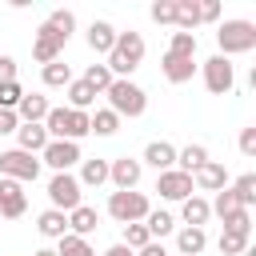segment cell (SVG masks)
Wrapping results in <instances>:
<instances>
[{
  "instance_id": "1",
  "label": "cell",
  "mask_w": 256,
  "mask_h": 256,
  "mask_svg": "<svg viewBox=\"0 0 256 256\" xmlns=\"http://www.w3.org/2000/svg\"><path fill=\"white\" fill-rule=\"evenodd\" d=\"M144 60V36L140 32H116V44L108 52V72L112 80H128Z\"/></svg>"
},
{
  "instance_id": "2",
  "label": "cell",
  "mask_w": 256,
  "mask_h": 256,
  "mask_svg": "<svg viewBox=\"0 0 256 256\" xmlns=\"http://www.w3.org/2000/svg\"><path fill=\"white\" fill-rule=\"evenodd\" d=\"M216 44H220V56H236V52H252L256 48V24L252 20H224L216 28Z\"/></svg>"
},
{
  "instance_id": "3",
  "label": "cell",
  "mask_w": 256,
  "mask_h": 256,
  "mask_svg": "<svg viewBox=\"0 0 256 256\" xmlns=\"http://www.w3.org/2000/svg\"><path fill=\"white\" fill-rule=\"evenodd\" d=\"M104 96H108V108L116 116H144V108H148V92L132 80H112Z\"/></svg>"
},
{
  "instance_id": "4",
  "label": "cell",
  "mask_w": 256,
  "mask_h": 256,
  "mask_svg": "<svg viewBox=\"0 0 256 256\" xmlns=\"http://www.w3.org/2000/svg\"><path fill=\"white\" fill-rule=\"evenodd\" d=\"M152 208H148V196L144 192H112L108 196V216L112 220H120V224H140L144 216H148Z\"/></svg>"
},
{
  "instance_id": "5",
  "label": "cell",
  "mask_w": 256,
  "mask_h": 256,
  "mask_svg": "<svg viewBox=\"0 0 256 256\" xmlns=\"http://www.w3.org/2000/svg\"><path fill=\"white\" fill-rule=\"evenodd\" d=\"M48 200H52L56 212H72V208H80V204H84L80 180H76L72 172H56V176L48 180Z\"/></svg>"
},
{
  "instance_id": "6",
  "label": "cell",
  "mask_w": 256,
  "mask_h": 256,
  "mask_svg": "<svg viewBox=\"0 0 256 256\" xmlns=\"http://www.w3.org/2000/svg\"><path fill=\"white\" fill-rule=\"evenodd\" d=\"M0 172L8 180H16V184H32L40 176V160L20 152V148H8V152H0Z\"/></svg>"
},
{
  "instance_id": "7",
  "label": "cell",
  "mask_w": 256,
  "mask_h": 256,
  "mask_svg": "<svg viewBox=\"0 0 256 256\" xmlns=\"http://www.w3.org/2000/svg\"><path fill=\"white\" fill-rule=\"evenodd\" d=\"M204 84H208V92H212V96H228V92H232V84H236L232 60H224L220 52H216V56H208V60H204Z\"/></svg>"
},
{
  "instance_id": "8",
  "label": "cell",
  "mask_w": 256,
  "mask_h": 256,
  "mask_svg": "<svg viewBox=\"0 0 256 256\" xmlns=\"http://www.w3.org/2000/svg\"><path fill=\"white\" fill-rule=\"evenodd\" d=\"M84 156H80V144H72V140H48L44 144V152H40V164H48V168H56V172H68L72 164H80Z\"/></svg>"
},
{
  "instance_id": "9",
  "label": "cell",
  "mask_w": 256,
  "mask_h": 256,
  "mask_svg": "<svg viewBox=\"0 0 256 256\" xmlns=\"http://www.w3.org/2000/svg\"><path fill=\"white\" fill-rule=\"evenodd\" d=\"M28 212V192H24V184H16V180H0V220H16V216H24Z\"/></svg>"
},
{
  "instance_id": "10",
  "label": "cell",
  "mask_w": 256,
  "mask_h": 256,
  "mask_svg": "<svg viewBox=\"0 0 256 256\" xmlns=\"http://www.w3.org/2000/svg\"><path fill=\"white\" fill-rule=\"evenodd\" d=\"M140 172H144V164H140V160H132V156L108 160V180L116 184V192H132V188L140 184Z\"/></svg>"
},
{
  "instance_id": "11",
  "label": "cell",
  "mask_w": 256,
  "mask_h": 256,
  "mask_svg": "<svg viewBox=\"0 0 256 256\" xmlns=\"http://www.w3.org/2000/svg\"><path fill=\"white\" fill-rule=\"evenodd\" d=\"M156 192L164 196V200H188V196H196L192 192V176L188 172H180V168H168V172H160V180H156Z\"/></svg>"
},
{
  "instance_id": "12",
  "label": "cell",
  "mask_w": 256,
  "mask_h": 256,
  "mask_svg": "<svg viewBox=\"0 0 256 256\" xmlns=\"http://www.w3.org/2000/svg\"><path fill=\"white\" fill-rule=\"evenodd\" d=\"M64 36H56L48 24H40V32H36V40H32V56L40 60V64H52V60H60V52H64Z\"/></svg>"
},
{
  "instance_id": "13",
  "label": "cell",
  "mask_w": 256,
  "mask_h": 256,
  "mask_svg": "<svg viewBox=\"0 0 256 256\" xmlns=\"http://www.w3.org/2000/svg\"><path fill=\"white\" fill-rule=\"evenodd\" d=\"M192 188H204V192H220V188H228V168H224L220 160L200 164V168L192 172Z\"/></svg>"
},
{
  "instance_id": "14",
  "label": "cell",
  "mask_w": 256,
  "mask_h": 256,
  "mask_svg": "<svg viewBox=\"0 0 256 256\" xmlns=\"http://www.w3.org/2000/svg\"><path fill=\"white\" fill-rule=\"evenodd\" d=\"M48 108H52L48 96H40V92H24L20 104H16V120H20V124H44Z\"/></svg>"
},
{
  "instance_id": "15",
  "label": "cell",
  "mask_w": 256,
  "mask_h": 256,
  "mask_svg": "<svg viewBox=\"0 0 256 256\" xmlns=\"http://www.w3.org/2000/svg\"><path fill=\"white\" fill-rule=\"evenodd\" d=\"M160 68H164V80H168V84H188L192 72H196V64H192L188 56H172V52H164Z\"/></svg>"
},
{
  "instance_id": "16",
  "label": "cell",
  "mask_w": 256,
  "mask_h": 256,
  "mask_svg": "<svg viewBox=\"0 0 256 256\" xmlns=\"http://www.w3.org/2000/svg\"><path fill=\"white\" fill-rule=\"evenodd\" d=\"M44 144H48L44 124H20V128H16V148H20V152L36 156V152H44Z\"/></svg>"
},
{
  "instance_id": "17",
  "label": "cell",
  "mask_w": 256,
  "mask_h": 256,
  "mask_svg": "<svg viewBox=\"0 0 256 256\" xmlns=\"http://www.w3.org/2000/svg\"><path fill=\"white\" fill-rule=\"evenodd\" d=\"M140 164H152L156 172H168V168H176V148L168 144V140H152L148 148H144V160Z\"/></svg>"
},
{
  "instance_id": "18",
  "label": "cell",
  "mask_w": 256,
  "mask_h": 256,
  "mask_svg": "<svg viewBox=\"0 0 256 256\" xmlns=\"http://www.w3.org/2000/svg\"><path fill=\"white\" fill-rule=\"evenodd\" d=\"M80 136H88V112H76V108H64V120H60V132H56V140H80Z\"/></svg>"
},
{
  "instance_id": "19",
  "label": "cell",
  "mask_w": 256,
  "mask_h": 256,
  "mask_svg": "<svg viewBox=\"0 0 256 256\" xmlns=\"http://www.w3.org/2000/svg\"><path fill=\"white\" fill-rule=\"evenodd\" d=\"M96 224H100V216H96V208H88V204H80V208H72L68 212V232L72 236H92L96 232Z\"/></svg>"
},
{
  "instance_id": "20",
  "label": "cell",
  "mask_w": 256,
  "mask_h": 256,
  "mask_svg": "<svg viewBox=\"0 0 256 256\" xmlns=\"http://www.w3.org/2000/svg\"><path fill=\"white\" fill-rule=\"evenodd\" d=\"M112 44H116V28H112L108 20H92V28H88V48L100 52V56H108Z\"/></svg>"
},
{
  "instance_id": "21",
  "label": "cell",
  "mask_w": 256,
  "mask_h": 256,
  "mask_svg": "<svg viewBox=\"0 0 256 256\" xmlns=\"http://www.w3.org/2000/svg\"><path fill=\"white\" fill-rule=\"evenodd\" d=\"M180 216H184V228H204L208 216H212V208H208L204 196H188V200L180 204Z\"/></svg>"
},
{
  "instance_id": "22",
  "label": "cell",
  "mask_w": 256,
  "mask_h": 256,
  "mask_svg": "<svg viewBox=\"0 0 256 256\" xmlns=\"http://www.w3.org/2000/svg\"><path fill=\"white\" fill-rule=\"evenodd\" d=\"M36 228H40V236H48V240H60V236H68V212H56V208H48V212H40Z\"/></svg>"
},
{
  "instance_id": "23",
  "label": "cell",
  "mask_w": 256,
  "mask_h": 256,
  "mask_svg": "<svg viewBox=\"0 0 256 256\" xmlns=\"http://www.w3.org/2000/svg\"><path fill=\"white\" fill-rule=\"evenodd\" d=\"M100 188V184H108V160H100V156H92V160H80V188Z\"/></svg>"
},
{
  "instance_id": "24",
  "label": "cell",
  "mask_w": 256,
  "mask_h": 256,
  "mask_svg": "<svg viewBox=\"0 0 256 256\" xmlns=\"http://www.w3.org/2000/svg\"><path fill=\"white\" fill-rule=\"evenodd\" d=\"M204 244H208L204 228H180V232H176V248H180V256H200Z\"/></svg>"
},
{
  "instance_id": "25",
  "label": "cell",
  "mask_w": 256,
  "mask_h": 256,
  "mask_svg": "<svg viewBox=\"0 0 256 256\" xmlns=\"http://www.w3.org/2000/svg\"><path fill=\"white\" fill-rule=\"evenodd\" d=\"M176 164H180V172H188V176H192L200 164H208V148H204V144H188V148H180V152H176Z\"/></svg>"
},
{
  "instance_id": "26",
  "label": "cell",
  "mask_w": 256,
  "mask_h": 256,
  "mask_svg": "<svg viewBox=\"0 0 256 256\" xmlns=\"http://www.w3.org/2000/svg\"><path fill=\"white\" fill-rule=\"evenodd\" d=\"M200 24V4L196 0H176V32H192Z\"/></svg>"
},
{
  "instance_id": "27",
  "label": "cell",
  "mask_w": 256,
  "mask_h": 256,
  "mask_svg": "<svg viewBox=\"0 0 256 256\" xmlns=\"http://www.w3.org/2000/svg\"><path fill=\"white\" fill-rule=\"evenodd\" d=\"M116 128H120V116L112 108H100L96 116H88V132H96V136H112Z\"/></svg>"
},
{
  "instance_id": "28",
  "label": "cell",
  "mask_w": 256,
  "mask_h": 256,
  "mask_svg": "<svg viewBox=\"0 0 256 256\" xmlns=\"http://www.w3.org/2000/svg\"><path fill=\"white\" fill-rule=\"evenodd\" d=\"M56 256H96V252H92V244H88L84 236H72V232H68V236L56 240Z\"/></svg>"
},
{
  "instance_id": "29",
  "label": "cell",
  "mask_w": 256,
  "mask_h": 256,
  "mask_svg": "<svg viewBox=\"0 0 256 256\" xmlns=\"http://www.w3.org/2000/svg\"><path fill=\"white\" fill-rule=\"evenodd\" d=\"M44 84H48V88H68V84H72V68H68L64 60L44 64Z\"/></svg>"
},
{
  "instance_id": "30",
  "label": "cell",
  "mask_w": 256,
  "mask_h": 256,
  "mask_svg": "<svg viewBox=\"0 0 256 256\" xmlns=\"http://www.w3.org/2000/svg\"><path fill=\"white\" fill-rule=\"evenodd\" d=\"M92 100H96V92H92L84 80H72V84H68V104H72L76 112H88V108H92Z\"/></svg>"
},
{
  "instance_id": "31",
  "label": "cell",
  "mask_w": 256,
  "mask_h": 256,
  "mask_svg": "<svg viewBox=\"0 0 256 256\" xmlns=\"http://www.w3.org/2000/svg\"><path fill=\"white\" fill-rule=\"evenodd\" d=\"M232 196L240 200V208H252V204H256V172H244V176L232 184Z\"/></svg>"
},
{
  "instance_id": "32",
  "label": "cell",
  "mask_w": 256,
  "mask_h": 256,
  "mask_svg": "<svg viewBox=\"0 0 256 256\" xmlns=\"http://www.w3.org/2000/svg\"><path fill=\"white\" fill-rule=\"evenodd\" d=\"M44 24H48L56 36H64V40H68V36H72V28H76V16H72L68 8H56V12H48V20H44Z\"/></svg>"
},
{
  "instance_id": "33",
  "label": "cell",
  "mask_w": 256,
  "mask_h": 256,
  "mask_svg": "<svg viewBox=\"0 0 256 256\" xmlns=\"http://www.w3.org/2000/svg\"><path fill=\"white\" fill-rule=\"evenodd\" d=\"M140 224L148 228V236H152V240H156V236H168V232L176 228V220H172L168 212H148V216H144Z\"/></svg>"
},
{
  "instance_id": "34",
  "label": "cell",
  "mask_w": 256,
  "mask_h": 256,
  "mask_svg": "<svg viewBox=\"0 0 256 256\" xmlns=\"http://www.w3.org/2000/svg\"><path fill=\"white\" fill-rule=\"evenodd\" d=\"M248 236H252V232H228V228H224V232H220V252H224V256H244Z\"/></svg>"
},
{
  "instance_id": "35",
  "label": "cell",
  "mask_w": 256,
  "mask_h": 256,
  "mask_svg": "<svg viewBox=\"0 0 256 256\" xmlns=\"http://www.w3.org/2000/svg\"><path fill=\"white\" fill-rule=\"evenodd\" d=\"M168 52L172 56H196V32H172V40H168Z\"/></svg>"
},
{
  "instance_id": "36",
  "label": "cell",
  "mask_w": 256,
  "mask_h": 256,
  "mask_svg": "<svg viewBox=\"0 0 256 256\" xmlns=\"http://www.w3.org/2000/svg\"><path fill=\"white\" fill-rule=\"evenodd\" d=\"M84 84L100 96V92H108V84H112V72H108V64H92L88 72H84Z\"/></svg>"
},
{
  "instance_id": "37",
  "label": "cell",
  "mask_w": 256,
  "mask_h": 256,
  "mask_svg": "<svg viewBox=\"0 0 256 256\" xmlns=\"http://www.w3.org/2000/svg\"><path fill=\"white\" fill-rule=\"evenodd\" d=\"M208 208H212V212H216L220 220H228L232 212H240V200L232 196V188H220V192H216V200H212Z\"/></svg>"
},
{
  "instance_id": "38",
  "label": "cell",
  "mask_w": 256,
  "mask_h": 256,
  "mask_svg": "<svg viewBox=\"0 0 256 256\" xmlns=\"http://www.w3.org/2000/svg\"><path fill=\"white\" fill-rule=\"evenodd\" d=\"M148 240H152V236H148V228H144V224H124V240H120L124 248H132V252H140V248H144Z\"/></svg>"
},
{
  "instance_id": "39",
  "label": "cell",
  "mask_w": 256,
  "mask_h": 256,
  "mask_svg": "<svg viewBox=\"0 0 256 256\" xmlns=\"http://www.w3.org/2000/svg\"><path fill=\"white\" fill-rule=\"evenodd\" d=\"M20 96H24V88H20L16 80H8V84H0V112H16V104H20Z\"/></svg>"
},
{
  "instance_id": "40",
  "label": "cell",
  "mask_w": 256,
  "mask_h": 256,
  "mask_svg": "<svg viewBox=\"0 0 256 256\" xmlns=\"http://www.w3.org/2000/svg\"><path fill=\"white\" fill-rule=\"evenodd\" d=\"M152 20L156 24H176V0H156L152 4Z\"/></svg>"
},
{
  "instance_id": "41",
  "label": "cell",
  "mask_w": 256,
  "mask_h": 256,
  "mask_svg": "<svg viewBox=\"0 0 256 256\" xmlns=\"http://www.w3.org/2000/svg\"><path fill=\"white\" fill-rule=\"evenodd\" d=\"M224 228H228V232H252V212H248V208L232 212V216L224 220Z\"/></svg>"
},
{
  "instance_id": "42",
  "label": "cell",
  "mask_w": 256,
  "mask_h": 256,
  "mask_svg": "<svg viewBox=\"0 0 256 256\" xmlns=\"http://www.w3.org/2000/svg\"><path fill=\"white\" fill-rule=\"evenodd\" d=\"M240 152L244 156H256V128H244L240 132Z\"/></svg>"
},
{
  "instance_id": "43",
  "label": "cell",
  "mask_w": 256,
  "mask_h": 256,
  "mask_svg": "<svg viewBox=\"0 0 256 256\" xmlns=\"http://www.w3.org/2000/svg\"><path fill=\"white\" fill-rule=\"evenodd\" d=\"M8 80H16V60L0 56V84H8Z\"/></svg>"
},
{
  "instance_id": "44",
  "label": "cell",
  "mask_w": 256,
  "mask_h": 256,
  "mask_svg": "<svg viewBox=\"0 0 256 256\" xmlns=\"http://www.w3.org/2000/svg\"><path fill=\"white\" fill-rule=\"evenodd\" d=\"M216 16H220V4H216V0H204V4H200V24H204V20H216Z\"/></svg>"
},
{
  "instance_id": "45",
  "label": "cell",
  "mask_w": 256,
  "mask_h": 256,
  "mask_svg": "<svg viewBox=\"0 0 256 256\" xmlns=\"http://www.w3.org/2000/svg\"><path fill=\"white\" fill-rule=\"evenodd\" d=\"M16 128H20L16 112H0V136H4V132H16Z\"/></svg>"
},
{
  "instance_id": "46",
  "label": "cell",
  "mask_w": 256,
  "mask_h": 256,
  "mask_svg": "<svg viewBox=\"0 0 256 256\" xmlns=\"http://www.w3.org/2000/svg\"><path fill=\"white\" fill-rule=\"evenodd\" d=\"M136 256H168V252H164V244H156V240H148V244H144V248H140Z\"/></svg>"
},
{
  "instance_id": "47",
  "label": "cell",
  "mask_w": 256,
  "mask_h": 256,
  "mask_svg": "<svg viewBox=\"0 0 256 256\" xmlns=\"http://www.w3.org/2000/svg\"><path fill=\"white\" fill-rule=\"evenodd\" d=\"M100 256H136V252H132V248H124V244H112V248H104Z\"/></svg>"
},
{
  "instance_id": "48",
  "label": "cell",
  "mask_w": 256,
  "mask_h": 256,
  "mask_svg": "<svg viewBox=\"0 0 256 256\" xmlns=\"http://www.w3.org/2000/svg\"><path fill=\"white\" fill-rule=\"evenodd\" d=\"M32 256H56V248H40V252H32Z\"/></svg>"
}]
</instances>
